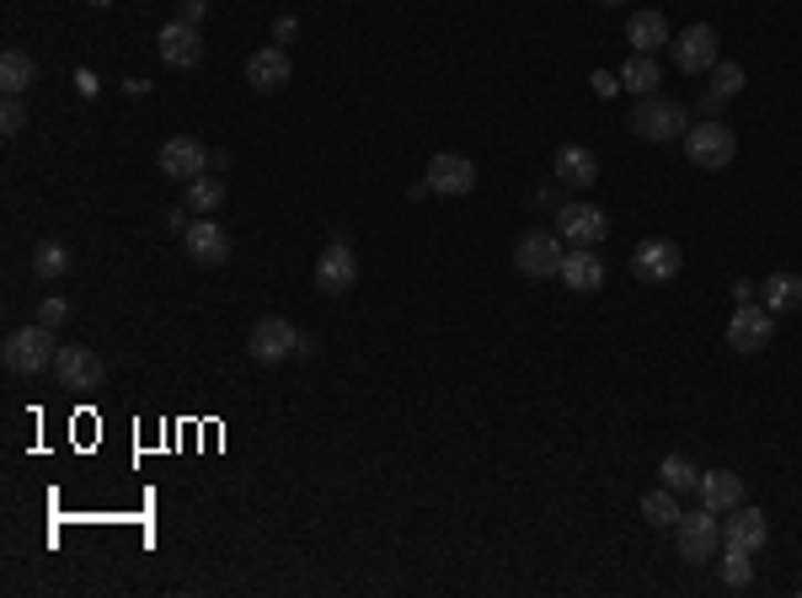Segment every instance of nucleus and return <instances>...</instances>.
<instances>
[{"instance_id": "c9c22d12", "label": "nucleus", "mask_w": 802, "mask_h": 598, "mask_svg": "<svg viewBox=\"0 0 802 598\" xmlns=\"http://www.w3.org/2000/svg\"><path fill=\"white\" fill-rule=\"evenodd\" d=\"M204 11H209V0H183V11H177V17L198 28V22H204Z\"/></svg>"}, {"instance_id": "2eb2a0df", "label": "nucleus", "mask_w": 802, "mask_h": 598, "mask_svg": "<svg viewBox=\"0 0 802 598\" xmlns=\"http://www.w3.org/2000/svg\"><path fill=\"white\" fill-rule=\"evenodd\" d=\"M102 359H96L92 348H60V359H54V380H60L64 390H92V385H102Z\"/></svg>"}, {"instance_id": "c756f323", "label": "nucleus", "mask_w": 802, "mask_h": 598, "mask_svg": "<svg viewBox=\"0 0 802 598\" xmlns=\"http://www.w3.org/2000/svg\"><path fill=\"white\" fill-rule=\"evenodd\" d=\"M739 91H743V64L739 60L711 64V96H717V102H728V96H739Z\"/></svg>"}, {"instance_id": "1a4fd4ad", "label": "nucleus", "mask_w": 802, "mask_h": 598, "mask_svg": "<svg viewBox=\"0 0 802 598\" xmlns=\"http://www.w3.org/2000/svg\"><path fill=\"white\" fill-rule=\"evenodd\" d=\"M669 49H675V70H679V75H707L711 64H717V28L696 22V28L679 32Z\"/></svg>"}, {"instance_id": "7c9ffc66", "label": "nucleus", "mask_w": 802, "mask_h": 598, "mask_svg": "<svg viewBox=\"0 0 802 598\" xmlns=\"http://www.w3.org/2000/svg\"><path fill=\"white\" fill-rule=\"evenodd\" d=\"M722 582H728V588H749V582H754L749 550H722Z\"/></svg>"}, {"instance_id": "c85d7f7f", "label": "nucleus", "mask_w": 802, "mask_h": 598, "mask_svg": "<svg viewBox=\"0 0 802 598\" xmlns=\"http://www.w3.org/2000/svg\"><path fill=\"white\" fill-rule=\"evenodd\" d=\"M658 481H664V486H669V492L679 497V492H690V486L701 481V471H696V465H690L685 454H669V460L658 465Z\"/></svg>"}, {"instance_id": "bb28decb", "label": "nucleus", "mask_w": 802, "mask_h": 598, "mask_svg": "<svg viewBox=\"0 0 802 598\" xmlns=\"http://www.w3.org/2000/svg\"><path fill=\"white\" fill-rule=\"evenodd\" d=\"M642 518H648L652 529H675V524H679V503H675V492H669V486H658V492H648V497H642Z\"/></svg>"}, {"instance_id": "aec40b11", "label": "nucleus", "mask_w": 802, "mask_h": 598, "mask_svg": "<svg viewBox=\"0 0 802 598\" xmlns=\"http://www.w3.org/2000/svg\"><path fill=\"white\" fill-rule=\"evenodd\" d=\"M626 43H631V54H658V49H669V43H675L669 17H664V11H631Z\"/></svg>"}, {"instance_id": "4468645a", "label": "nucleus", "mask_w": 802, "mask_h": 598, "mask_svg": "<svg viewBox=\"0 0 802 598\" xmlns=\"http://www.w3.org/2000/svg\"><path fill=\"white\" fill-rule=\"evenodd\" d=\"M204 166H209V150L198 145L193 134H177V140L161 145V177L193 182V177H204Z\"/></svg>"}, {"instance_id": "0eeeda50", "label": "nucleus", "mask_w": 802, "mask_h": 598, "mask_svg": "<svg viewBox=\"0 0 802 598\" xmlns=\"http://www.w3.org/2000/svg\"><path fill=\"white\" fill-rule=\"evenodd\" d=\"M679 268H685V257H679L675 240H664V236L637 240V251H631V272L642 283H669V278H679Z\"/></svg>"}, {"instance_id": "39448f33", "label": "nucleus", "mask_w": 802, "mask_h": 598, "mask_svg": "<svg viewBox=\"0 0 802 598\" xmlns=\"http://www.w3.org/2000/svg\"><path fill=\"white\" fill-rule=\"evenodd\" d=\"M675 539H679V556L690 561V567H701L717 556V545H722V529H717V513L701 508V513H679L675 524Z\"/></svg>"}, {"instance_id": "412c9836", "label": "nucleus", "mask_w": 802, "mask_h": 598, "mask_svg": "<svg viewBox=\"0 0 802 598\" xmlns=\"http://www.w3.org/2000/svg\"><path fill=\"white\" fill-rule=\"evenodd\" d=\"M552 172L562 187H594L599 182V161H594V150L588 145H562L552 161Z\"/></svg>"}, {"instance_id": "72a5a7b5", "label": "nucleus", "mask_w": 802, "mask_h": 598, "mask_svg": "<svg viewBox=\"0 0 802 598\" xmlns=\"http://www.w3.org/2000/svg\"><path fill=\"white\" fill-rule=\"evenodd\" d=\"M588 86H594V96H616L620 75H610V70H594V75H588Z\"/></svg>"}, {"instance_id": "2f4dec72", "label": "nucleus", "mask_w": 802, "mask_h": 598, "mask_svg": "<svg viewBox=\"0 0 802 598\" xmlns=\"http://www.w3.org/2000/svg\"><path fill=\"white\" fill-rule=\"evenodd\" d=\"M64 321H70V299H64V295H49V299H38V327L60 331Z\"/></svg>"}, {"instance_id": "4c0bfd02", "label": "nucleus", "mask_w": 802, "mask_h": 598, "mask_svg": "<svg viewBox=\"0 0 802 598\" xmlns=\"http://www.w3.org/2000/svg\"><path fill=\"white\" fill-rule=\"evenodd\" d=\"M86 6H113V0H86Z\"/></svg>"}, {"instance_id": "e433bc0d", "label": "nucleus", "mask_w": 802, "mask_h": 598, "mask_svg": "<svg viewBox=\"0 0 802 598\" xmlns=\"http://www.w3.org/2000/svg\"><path fill=\"white\" fill-rule=\"evenodd\" d=\"M75 86H81V96H96V75H92V70H81V75H75Z\"/></svg>"}, {"instance_id": "a878e982", "label": "nucleus", "mask_w": 802, "mask_h": 598, "mask_svg": "<svg viewBox=\"0 0 802 598\" xmlns=\"http://www.w3.org/2000/svg\"><path fill=\"white\" fill-rule=\"evenodd\" d=\"M32 54H22V49H6L0 54V86H6V96H22V91L32 86Z\"/></svg>"}, {"instance_id": "7ed1b4c3", "label": "nucleus", "mask_w": 802, "mask_h": 598, "mask_svg": "<svg viewBox=\"0 0 802 598\" xmlns=\"http://www.w3.org/2000/svg\"><path fill=\"white\" fill-rule=\"evenodd\" d=\"M690 123H685V107L679 102H669V96H642L637 107H631V134L637 140H648V145H669L675 134H685Z\"/></svg>"}, {"instance_id": "f3484780", "label": "nucleus", "mask_w": 802, "mask_h": 598, "mask_svg": "<svg viewBox=\"0 0 802 598\" xmlns=\"http://www.w3.org/2000/svg\"><path fill=\"white\" fill-rule=\"evenodd\" d=\"M765 539H771V524H765V513L760 508H743L739 503V508L728 513V524H722V550H749V556H754Z\"/></svg>"}, {"instance_id": "20e7f679", "label": "nucleus", "mask_w": 802, "mask_h": 598, "mask_svg": "<svg viewBox=\"0 0 802 598\" xmlns=\"http://www.w3.org/2000/svg\"><path fill=\"white\" fill-rule=\"evenodd\" d=\"M562 257H567V240L556 236V230H525L520 246H514V268L525 272V278H556Z\"/></svg>"}, {"instance_id": "423d86ee", "label": "nucleus", "mask_w": 802, "mask_h": 598, "mask_svg": "<svg viewBox=\"0 0 802 598\" xmlns=\"http://www.w3.org/2000/svg\"><path fill=\"white\" fill-rule=\"evenodd\" d=\"M556 236L567 246H599L610 236V214L594 209V204H562L556 209Z\"/></svg>"}, {"instance_id": "f03ea898", "label": "nucleus", "mask_w": 802, "mask_h": 598, "mask_svg": "<svg viewBox=\"0 0 802 598\" xmlns=\"http://www.w3.org/2000/svg\"><path fill=\"white\" fill-rule=\"evenodd\" d=\"M733 155H739V140H733V128L722 118H707V123H696V128H685V161H690V166L722 172V166H733Z\"/></svg>"}, {"instance_id": "5701e85b", "label": "nucleus", "mask_w": 802, "mask_h": 598, "mask_svg": "<svg viewBox=\"0 0 802 598\" xmlns=\"http://www.w3.org/2000/svg\"><path fill=\"white\" fill-rule=\"evenodd\" d=\"M658 86H664V64H658V54H631V60L620 64V91L652 96Z\"/></svg>"}, {"instance_id": "473e14b6", "label": "nucleus", "mask_w": 802, "mask_h": 598, "mask_svg": "<svg viewBox=\"0 0 802 598\" xmlns=\"http://www.w3.org/2000/svg\"><path fill=\"white\" fill-rule=\"evenodd\" d=\"M0 128H6V134H22V128H28V107H22L17 96H6V107H0Z\"/></svg>"}, {"instance_id": "f257e3e1", "label": "nucleus", "mask_w": 802, "mask_h": 598, "mask_svg": "<svg viewBox=\"0 0 802 598\" xmlns=\"http://www.w3.org/2000/svg\"><path fill=\"white\" fill-rule=\"evenodd\" d=\"M54 359H60V348H54V331L49 327H17L6 342H0V363L17 374V380H38L43 369H54Z\"/></svg>"}, {"instance_id": "cd10ccee", "label": "nucleus", "mask_w": 802, "mask_h": 598, "mask_svg": "<svg viewBox=\"0 0 802 598\" xmlns=\"http://www.w3.org/2000/svg\"><path fill=\"white\" fill-rule=\"evenodd\" d=\"M32 272H38V278H64V272H70V246H60V240L32 246Z\"/></svg>"}, {"instance_id": "393cba45", "label": "nucleus", "mask_w": 802, "mask_h": 598, "mask_svg": "<svg viewBox=\"0 0 802 598\" xmlns=\"http://www.w3.org/2000/svg\"><path fill=\"white\" fill-rule=\"evenodd\" d=\"M219 204H225V182H219V177H209V172H204V177L187 182V193H183V209L187 214H215Z\"/></svg>"}, {"instance_id": "a211bd4d", "label": "nucleus", "mask_w": 802, "mask_h": 598, "mask_svg": "<svg viewBox=\"0 0 802 598\" xmlns=\"http://www.w3.org/2000/svg\"><path fill=\"white\" fill-rule=\"evenodd\" d=\"M573 295H599L605 289V262L594 257V246H573L567 257H562V272H556Z\"/></svg>"}, {"instance_id": "dca6fc26", "label": "nucleus", "mask_w": 802, "mask_h": 598, "mask_svg": "<svg viewBox=\"0 0 802 598\" xmlns=\"http://www.w3.org/2000/svg\"><path fill=\"white\" fill-rule=\"evenodd\" d=\"M289 75H295V64H289V49H284V43H268V49H257L247 60V86L251 91H284L289 86Z\"/></svg>"}, {"instance_id": "58836bf2", "label": "nucleus", "mask_w": 802, "mask_h": 598, "mask_svg": "<svg viewBox=\"0 0 802 598\" xmlns=\"http://www.w3.org/2000/svg\"><path fill=\"white\" fill-rule=\"evenodd\" d=\"M594 6H620V0H594Z\"/></svg>"}, {"instance_id": "9d476101", "label": "nucleus", "mask_w": 802, "mask_h": 598, "mask_svg": "<svg viewBox=\"0 0 802 598\" xmlns=\"http://www.w3.org/2000/svg\"><path fill=\"white\" fill-rule=\"evenodd\" d=\"M353 283H359V257H353L348 240L338 236L321 257H316V289H321V295H348Z\"/></svg>"}, {"instance_id": "f704fd0d", "label": "nucleus", "mask_w": 802, "mask_h": 598, "mask_svg": "<svg viewBox=\"0 0 802 598\" xmlns=\"http://www.w3.org/2000/svg\"><path fill=\"white\" fill-rule=\"evenodd\" d=\"M295 38H300V22H295V17H278V22H274V43H295Z\"/></svg>"}, {"instance_id": "6e6552de", "label": "nucleus", "mask_w": 802, "mask_h": 598, "mask_svg": "<svg viewBox=\"0 0 802 598\" xmlns=\"http://www.w3.org/2000/svg\"><path fill=\"white\" fill-rule=\"evenodd\" d=\"M247 353L257 363H284L289 353H300V331L289 327L284 316H268V321H257V327H251Z\"/></svg>"}, {"instance_id": "b1692460", "label": "nucleus", "mask_w": 802, "mask_h": 598, "mask_svg": "<svg viewBox=\"0 0 802 598\" xmlns=\"http://www.w3.org/2000/svg\"><path fill=\"white\" fill-rule=\"evenodd\" d=\"M760 299H765V310H771V316L802 310V278H798V272H771V278H765V289H760Z\"/></svg>"}, {"instance_id": "9b49d317", "label": "nucleus", "mask_w": 802, "mask_h": 598, "mask_svg": "<svg viewBox=\"0 0 802 598\" xmlns=\"http://www.w3.org/2000/svg\"><path fill=\"white\" fill-rule=\"evenodd\" d=\"M775 337V316L765 305H739L733 310V321H728V342L739 348V353H760V348H771Z\"/></svg>"}, {"instance_id": "6ab92c4d", "label": "nucleus", "mask_w": 802, "mask_h": 598, "mask_svg": "<svg viewBox=\"0 0 802 598\" xmlns=\"http://www.w3.org/2000/svg\"><path fill=\"white\" fill-rule=\"evenodd\" d=\"M183 240H187V257H193V262H204V268H219V262L230 257V236L219 230L215 219H204V214H198V219L183 230Z\"/></svg>"}, {"instance_id": "4be33fe9", "label": "nucleus", "mask_w": 802, "mask_h": 598, "mask_svg": "<svg viewBox=\"0 0 802 598\" xmlns=\"http://www.w3.org/2000/svg\"><path fill=\"white\" fill-rule=\"evenodd\" d=\"M696 492H701V503L711 513H733L743 503V476H733V471H701Z\"/></svg>"}, {"instance_id": "f8f14e48", "label": "nucleus", "mask_w": 802, "mask_h": 598, "mask_svg": "<svg viewBox=\"0 0 802 598\" xmlns=\"http://www.w3.org/2000/svg\"><path fill=\"white\" fill-rule=\"evenodd\" d=\"M155 49H161V64H172V70H193V64L204 60V32L177 17V22H166V28H161Z\"/></svg>"}, {"instance_id": "ddd939ff", "label": "nucleus", "mask_w": 802, "mask_h": 598, "mask_svg": "<svg viewBox=\"0 0 802 598\" xmlns=\"http://www.w3.org/2000/svg\"><path fill=\"white\" fill-rule=\"evenodd\" d=\"M423 182H429V193H439V198H465V193L476 187V166H471L465 155H450V150H444V155L429 161V177Z\"/></svg>"}]
</instances>
